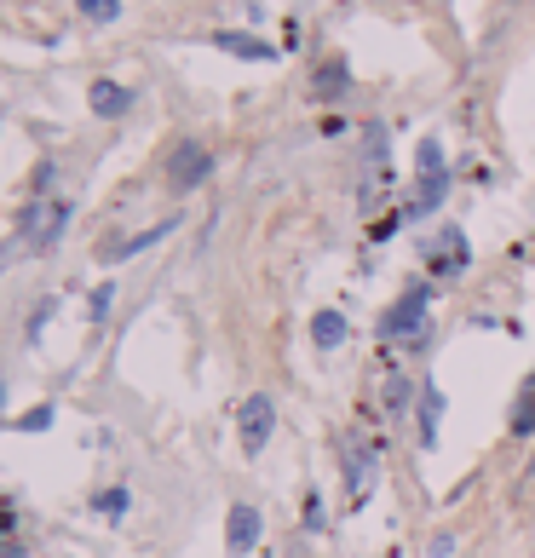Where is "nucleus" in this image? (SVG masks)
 Masks as SVG:
<instances>
[{
  "label": "nucleus",
  "instance_id": "0eeeda50",
  "mask_svg": "<svg viewBox=\"0 0 535 558\" xmlns=\"http://www.w3.org/2000/svg\"><path fill=\"white\" fill-rule=\"evenodd\" d=\"M259 530H265V518H259V507H248V501H236V507L225 512V547H231V553H254Z\"/></svg>",
  "mask_w": 535,
  "mask_h": 558
},
{
  "label": "nucleus",
  "instance_id": "f257e3e1",
  "mask_svg": "<svg viewBox=\"0 0 535 558\" xmlns=\"http://www.w3.org/2000/svg\"><path fill=\"white\" fill-rule=\"evenodd\" d=\"M380 340H392V346H426L432 340V294L426 288H403L392 300V311L380 317Z\"/></svg>",
  "mask_w": 535,
  "mask_h": 558
},
{
  "label": "nucleus",
  "instance_id": "1a4fd4ad",
  "mask_svg": "<svg viewBox=\"0 0 535 558\" xmlns=\"http://www.w3.org/2000/svg\"><path fill=\"white\" fill-rule=\"evenodd\" d=\"M219 52H231V58H248V64H271L277 58V47L271 41H259V35H242V29H219V35H208Z\"/></svg>",
  "mask_w": 535,
  "mask_h": 558
},
{
  "label": "nucleus",
  "instance_id": "ddd939ff",
  "mask_svg": "<svg viewBox=\"0 0 535 558\" xmlns=\"http://www.w3.org/2000/svg\"><path fill=\"white\" fill-rule=\"evenodd\" d=\"M438 426H443V392L426 386V392H420V443H426V449L438 443Z\"/></svg>",
  "mask_w": 535,
  "mask_h": 558
},
{
  "label": "nucleus",
  "instance_id": "7ed1b4c3",
  "mask_svg": "<svg viewBox=\"0 0 535 558\" xmlns=\"http://www.w3.org/2000/svg\"><path fill=\"white\" fill-rule=\"evenodd\" d=\"M415 167H420V185H415V202H409V213H432L443 202V190H449V173H443V144L438 139H420L415 150Z\"/></svg>",
  "mask_w": 535,
  "mask_h": 558
},
{
  "label": "nucleus",
  "instance_id": "aec40b11",
  "mask_svg": "<svg viewBox=\"0 0 535 558\" xmlns=\"http://www.w3.org/2000/svg\"><path fill=\"white\" fill-rule=\"evenodd\" d=\"M18 426H24V432H47V426H52V409L41 403V409H29V415L18 420Z\"/></svg>",
  "mask_w": 535,
  "mask_h": 558
},
{
  "label": "nucleus",
  "instance_id": "2eb2a0df",
  "mask_svg": "<svg viewBox=\"0 0 535 558\" xmlns=\"http://www.w3.org/2000/svg\"><path fill=\"white\" fill-rule=\"evenodd\" d=\"M512 432H535V386L518 397V409H512Z\"/></svg>",
  "mask_w": 535,
  "mask_h": 558
},
{
  "label": "nucleus",
  "instance_id": "f3484780",
  "mask_svg": "<svg viewBox=\"0 0 535 558\" xmlns=\"http://www.w3.org/2000/svg\"><path fill=\"white\" fill-rule=\"evenodd\" d=\"M75 6H81V12H87L93 24H110V18L121 12V0H75Z\"/></svg>",
  "mask_w": 535,
  "mask_h": 558
},
{
  "label": "nucleus",
  "instance_id": "39448f33",
  "mask_svg": "<svg viewBox=\"0 0 535 558\" xmlns=\"http://www.w3.org/2000/svg\"><path fill=\"white\" fill-rule=\"evenodd\" d=\"M208 167H213V156L202 150V139H179L173 150H167V185H173V190L202 185V179H208Z\"/></svg>",
  "mask_w": 535,
  "mask_h": 558
},
{
  "label": "nucleus",
  "instance_id": "6ab92c4d",
  "mask_svg": "<svg viewBox=\"0 0 535 558\" xmlns=\"http://www.w3.org/2000/svg\"><path fill=\"white\" fill-rule=\"evenodd\" d=\"M110 300H116V288H110V282H104V288H93V294H87V311H93V323H98V317H104V311H110Z\"/></svg>",
  "mask_w": 535,
  "mask_h": 558
},
{
  "label": "nucleus",
  "instance_id": "6e6552de",
  "mask_svg": "<svg viewBox=\"0 0 535 558\" xmlns=\"http://www.w3.org/2000/svg\"><path fill=\"white\" fill-rule=\"evenodd\" d=\"M426 259H432V271H438V277H455V271H466V236L455 231V225H443L438 242L426 248Z\"/></svg>",
  "mask_w": 535,
  "mask_h": 558
},
{
  "label": "nucleus",
  "instance_id": "a211bd4d",
  "mask_svg": "<svg viewBox=\"0 0 535 558\" xmlns=\"http://www.w3.org/2000/svg\"><path fill=\"white\" fill-rule=\"evenodd\" d=\"M98 512H104V518H121V512H127V489H104V495H98Z\"/></svg>",
  "mask_w": 535,
  "mask_h": 558
},
{
  "label": "nucleus",
  "instance_id": "9d476101",
  "mask_svg": "<svg viewBox=\"0 0 535 558\" xmlns=\"http://www.w3.org/2000/svg\"><path fill=\"white\" fill-rule=\"evenodd\" d=\"M173 225H179V219H162V225H150V231L127 236V242H104V248H98V259H104V265H116V259H133V254H144L150 242H162V236H173Z\"/></svg>",
  "mask_w": 535,
  "mask_h": 558
},
{
  "label": "nucleus",
  "instance_id": "4468645a",
  "mask_svg": "<svg viewBox=\"0 0 535 558\" xmlns=\"http://www.w3.org/2000/svg\"><path fill=\"white\" fill-rule=\"evenodd\" d=\"M334 93H346V64H323L317 70V98H334Z\"/></svg>",
  "mask_w": 535,
  "mask_h": 558
},
{
  "label": "nucleus",
  "instance_id": "f03ea898",
  "mask_svg": "<svg viewBox=\"0 0 535 558\" xmlns=\"http://www.w3.org/2000/svg\"><path fill=\"white\" fill-rule=\"evenodd\" d=\"M64 225H70V202L64 196H47V202H29L24 219H18V242H24L29 254H47L52 242L64 236Z\"/></svg>",
  "mask_w": 535,
  "mask_h": 558
},
{
  "label": "nucleus",
  "instance_id": "20e7f679",
  "mask_svg": "<svg viewBox=\"0 0 535 558\" xmlns=\"http://www.w3.org/2000/svg\"><path fill=\"white\" fill-rule=\"evenodd\" d=\"M346 501L351 507H363L374 495V478H380V455H374V443H363V438H346Z\"/></svg>",
  "mask_w": 535,
  "mask_h": 558
},
{
  "label": "nucleus",
  "instance_id": "f8f14e48",
  "mask_svg": "<svg viewBox=\"0 0 535 558\" xmlns=\"http://www.w3.org/2000/svg\"><path fill=\"white\" fill-rule=\"evenodd\" d=\"M340 340H346V317H340V311H317V317H311V346L334 351Z\"/></svg>",
  "mask_w": 535,
  "mask_h": 558
},
{
  "label": "nucleus",
  "instance_id": "9b49d317",
  "mask_svg": "<svg viewBox=\"0 0 535 558\" xmlns=\"http://www.w3.org/2000/svg\"><path fill=\"white\" fill-rule=\"evenodd\" d=\"M87 104H93V116L116 121V116H127V110H133V93H127L121 81H93V87H87Z\"/></svg>",
  "mask_w": 535,
  "mask_h": 558
},
{
  "label": "nucleus",
  "instance_id": "dca6fc26",
  "mask_svg": "<svg viewBox=\"0 0 535 558\" xmlns=\"http://www.w3.org/2000/svg\"><path fill=\"white\" fill-rule=\"evenodd\" d=\"M403 403H409V380L392 374V380H386V415H403Z\"/></svg>",
  "mask_w": 535,
  "mask_h": 558
},
{
  "label": "nucleus",
  "instance_id": "412c9836",
  "mask_svg": "<svg viewBox=\"0 0 535 558\" xmlns=\"http://www.w3.org/2000/svg\"><path fill=\"white\" fill-rule=\"evenodd\" d=\"M0 558H24V547L18 541H0Z\"/></svg>",
  "mask_w": 535,
  "mask_h": 558
},
{
  "label": "nucleus",
  "instance_id": "423d86ee",
  "mask_svg": "<svg viewBox=\"0 0 535 558\" xmlns=\"http://www.w3.org/2000/svg\"><path fill=\"white\" fill-rule=\"evenodd\" d=\"M271 432H277V403L265 392H254L242 403V455H259L271 443Z\"/></svg>",
  "mask_w": 535,
  "mask_h": 558
}]
</instances>
